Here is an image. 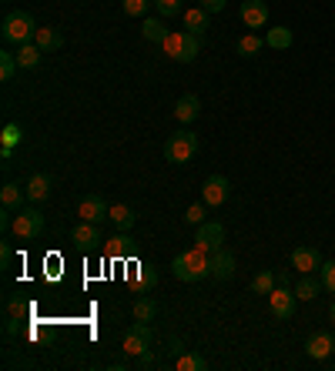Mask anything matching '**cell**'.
I'll list each match as a JSON object with an SVG mask.
<instances>
[{
    "label": "cell",
    "mask_w": 335,
    "mask_h": 371,
    "mask_svg": "<svg viewBox=\"0 0 335 371\" xmlns=\"http://www.w3.org/2000/svg\"><path fill=\"white\" fill-rule=\"evenodd\" d=\"M171 274L178 278V281H205L208 274H212V251H205V248H188V251H181L175 261H171Z\"/></svg>",
    "instance_id": "6da1fadb"
},
{
    "label": "cell",
    "mask_w": 335,
    "mask_h": 371,
    "mask_svg": "<svg viewBox=\"0 0 335 371\" xmlns=\"http://www.w3.org/2000/svg\"><path fill=\"white\" fill-rule=\"evenodd\" d=\"M0 33H4V41L7 44H31L34 33H37V23H34V17L27 11H14L4 17V27H0Z\"/></svg>",
    "instance_id": "7a4b0ae2"
},
{
    "label": "cell",
    "mask_w": 335,
    "mask_h": 371,
    "mask_svg": "<svg viewBox=\"0 0 335 371\" xmlns=\"http://www.w3.org/2000/svg\"><path fill=\"white\" fill-rule=\"evenodd\" d=\"M161 47H165V54L171 57V61H178V64H191V61L201 54V41L188 31H171Z\"/></svg>",
    "instance_id": "3957f363"
},
{
    "label": "cell",
    "mask_w": 335,
    "mask_h": 371,
    "mask_svg": "<svg viewBox=\"0 0 335 371\" xmlns=\"http://www.w3.org/2000/svg\"><path fill=\"white\" fill-rule=\"evenodd\" d=\"M201 141H198V134L195 131H178V134H171L165 141V157L171 164H188L195 154H198Z\"/></svg>",
    "instance_id": "277c9868"
},
{
    "label": "cell",
    "mask_w": 335,
    "mask_h": 371,
    "mask_svg": "<svg viewBox=\"0 0 335 371\" xmlns=\"http://www.w3.org/2000/svg\"><path fill=\"white\" fill-rule=\"evenodd\" d=\"M44 228H47V221H44V214L37 208H21L17 214H14V234L21 241H34V238H41L44 234Z\"/></svg>",
    "instance_id": "5b68a950"
},
{
    "label": "cell",
    "mask_w": 335,
    "mask_h": 371,
    "mask_svg": "<svg viewBox=\"0 0 335 371\" xmlns=\"http://www.w3.org/2000/svg\"><path fill=\"white\" fill-rule=\"evenodd\" d=\"M268 308H272V315H275V318L289 321V318L295 315V308H299V295H295V288H289V284L272 288V295H268Z\"/></svg>",
    "instance_id": "8992f818"
},
{
    "label": "cell",
    "mask_w": 335,
    "mask_h": 371,
    "mask_svg": "<svg viewBox=\"0 0 335 371\" xmlns=\"http://www.w3.org/2000/svg\"><path fill=\"white\" fill-rule=\"evenodd\" d=\"M78 218L91 221V224H104V221L111 218V204H108L100 194H84L78 201Z\"/></svg>",
    "instance_id": "52a82bcc"
},
{
    "label": "cell",
    "mask_w": 335,
    "mask_h": 371,
    "mask_svg": "<svg viewBox=\"0 0 335 371\" xmlns=\"http://www.w3.org/2000/svg\"><path fill=\"white\" fill-rule=\"evenodd\" d=\"M148 348H151V325H148V321H134V325L124 331V355L138 358V355H145Z\"/></svg>",
    "instance_id": "ba28073f"
},
{
    "label": "cell",
    "mask_w": 335,
    "mask_h": 371,
    "mask_svg": "<svg viewBox=\"0 0 335 371\" xmlns=\"http://www.w3.org/2000/svg\"><path fill=\"white\" fill-rule=\"evenodd\" d=\"M228 194H232V184H228L225 174H212L201 184V201H205L208 208H222L225 201H228Z\"/></svg>",
    "instance_id": "9c48e42d"
},
{
    "label": "cell",
    "mask_w": 335,
    "mask_h": 371,
    "mask_svg": "<svg viewBox=\"0 0 335 371\" xmlns=\"http://www.w3.org/2000/svg\"><path fill=\"white\" fill-rule=\"evenodd\" d=\"M195 244L205 248V251L225 248V224H218V221H201L198 231H195Z\"/></svg>",
    "instance_id": "30bf717a"
},
{
    "label": "cell",
    "mask_w": 335,
    "mask_h": 371,
    "mask_svg": "<svg viewBox=\"0 0 335 371\" xmlns=\"http://www.w3.org/2000/svg\"><path fill=\"white\" fill-rule=\"evenodd\" d=\"M71 241H74V248H81V251H94V248H100V224H91V221H81V224H74L71 228Z\"/></svg>",
    "instance_id": "8fae6325"
},
{
    "label": "cell",
    "mask_w": 335,
    "mask_h": 371,
    "mask_svg": "<svg viewBox=\"0 0 335 371\" xmlns=\"http://www.w3.org/2000/svg\"><path fill=\"white\" fill-rule=\"evenodd\" d=\"M332 351H335V331H315V335H309V341H305V355L315 361H325Z\"/></svg>",
    "instance_id": "7c38bea8"
},
{
    "label": "cell",
    "mask_w": 335,
    "mask_h": 371,
    "mask_svg": "<svg viewBox=\"0 0 335 371\" xmlns=\"http://www.w3.org/2000/svg\"><path fill=\"white\" fill-rule=\"evenodd\" d=\"M292 268H295L299 274H319V268H322V254L315 251V248L299 244V248L292 251Z\"/></svg>",
    "instance_id": "4fadbf2b"
},
{
    "label": "cell",
    "mask_w": 335,
    "mask_h": 371,
    "mask_svg": "<svg viewBox=\"0 0 335 371\" xmlns=\"http://www.w3.org/2000/svg\"><path fill=\"white\" fill-rule=\"evenodd\" d=\"M242 23L258 31L268 23V4L265 0H242Z\"/></svg>",
    "instance_id": "5bb4252c"
},
{
    "label": "cell",
    "mask_w": 335,
    "mask_h": 371,
    "mask_svg": "<svg viewBox=\"0 0 335 371\" xmlns=\"http://www.w3.org/2000/svg\"><path fill=\"white\" fill-rule=\"evenodd\" d=\"M208 17H212L208 11L191 7V11H185V17H181V31H188V33H195L198 41H205V37H208Z\"/></svg>",
    "instance_id": "9a60e30c"
},
{
    "label": "cell",
    "mask_w": 335,
    "mask_h": 371,
    "mask_svg": "<svg viewBox=\"0 0 335 371\" xmlns=\"http://www.w3.org/2000/svg\"><path fill=\"white\" fill-rule=\"evenodd\" d=\"M24 201H27V187H21L17 181H7V184L0 187V204H4V211H17L24 208Z\"/></svg>",
    "instance_id": "2e32d148"
},
{
    "label": "cell",
    "mask_w": 335,
    "mask_h": 371,
    "mask_svg": "<svg viewBox=\"0 0 335 371\" xmlns=\"http://www.w3.org/2000/svg\"><path fill=\"white\" fill-rule=\"evenodd\" d=\"M24 187H27V201H31V204H41V201H47V197H51V191H54V181H51V174H34Z\"/></svg>",
    "instance_id": "e0dca14e"
},
{
    "label": "cell",
    "mask_w": 335,
    "mask_h": 371,
    "mask_svg": "<svg viewBox=\"0 0 335 371\" xmlns=\"http://www.w3.org/2000/svg\"><path fill=\"white\" fill-rule=\"evenodd\" d=\"M234 254L225 251V248H218V251H212V278H218V281H228L234 274Z\"/></svg>",
    "instance_id": "ac0fdd59"
},
{
    "label": "cell",
    "mask_w": 335,
    "mask_h": 371,
    "mask_svg": "<svg viewBox=\"0 0 335 371\" xmlns=\"http://www.w3.org/2000/svg\"><path fill=\"white\" fill-rule=\"evenodd\" d=\"M34 44L41 47L44 54H54V51L64 47V33L57 31V27H37V33H34Z\"/></svg>",
    "instance_id": "d6986e66"
},
{
    "label": "cell",
    "mask_w": 335,
    "mask_h": 371,
    "mask_svg": "<svg viewBox=\"0 0 335 371\" xmlns=\"http://www.w3.org/2000/svg\"><path fill=\"white\" fill-rule=\"evenodd\" d=\"M131 234L128 231H118L114 238L104 241V251H108V258H118V261H124V258H131Z\"/></svg>",
    "instance_id": "ffe728a7"
},
{
    "label": "cell",
    "mask_w": 335,
    "mask_h": 371,
    "mask_svg": "<svg viewBox=\"0 0 335 371\" xmlns=\"http://www.w3.org/2000/svg\"><path fill=\"white\" fill-rule=\"evenodd\" d=\"M201 114V100L195 98V94H185V98L175 104V117L181 120V124H191V120H198Z\"/></svg>",
    "instance_id": "44dd1931"
},
{
    "label": "cell",
    "mask_w": 335,
    "mask_h": 371,
    "mask_svg": "<svg viewBox=\"0 0 335 371\" xmlns=\"http://www.w3.org/2000/svg\"><path fill=\"white\" fill-rule=\"evenodd\" d=\"M319 291H325V288H322V278H315V274H302L299 284H295V295H299V301H315Z\"/></svg>",
    "instance_id": "7402d4cb"
},
{
    "label": "cell",
    "mask_w": 335,
    "mask_h": 371,
    "mask_svg": "<svg viewBox=\"0 0 335 371\" xmlns=\"http://www.w3.org/2000/svg\"><path fill=\"white\" fill-rule=\"evenodd\" d=\"M41 57H44V51L34 44H21V51H17V64H21V70H37L41 67Z\"/></svg>",
    "instance_id": "603a6c76"
},
{
    "label": "cell",
    "mask_w": 335,
    "mask_h": 371,
    "mask_svg": "<svg viewBox=\"0 0 335 371\" xmlns=\"http://www.w3.org/2000/svg\"><path fill=\"white\" fill-rule=\"evenodd\" d=\"M262 47H268L265 44V37H258L255 31H248L238 44H234V54H242V57H258L262 54Z\"/></svg>",
    "instance_id": "cb8c5ba5"
},
{
    "label": "cell",
    "mask_w": 335,
    "mask_h": 371,
    "mask_svg": "<svg viewBox=\"0 0 335 371\" xmlns=\"http://www.w3.org/2000/svg\"><path fill=\"white\" fill-rule=\"evenodd\" d=\"M292 41H295V33H292L289 27H272V31L265 33V44L272 47V51H289Z\"/></svg>",
    "instance_id": "d4e9b609"
},
{
    "label": "cell",
    "mask_w": 335,
    "mask_h": 371,
    "mask_svg": "<svg viewBox=\"0 0 335 371\" xmlns=\"http://www.w3.org/2000/svg\"><path fill=\"white\" fill-rule=\"evenodd\" d=\"M141 33H145V41H151V44H165L168 41V27H165V21H155V17H148L145 23H141Z\"/></svg>",
    "instance_id": "484cf974"
},
{
    "label": "cell",
    "mask_w": 335,
    "mask_h": 371,
    "mask_svg": "<svg viewBox=\"0 0 335 371\" xmlns=\"http://www.w3.org/2000/svg\"><path fill=\"white\" fill-rule=\"evenodd\" d=\"M131 315H134V321H155V315H158V301H155V298H148V295H141L138 301H134Z\"/></svg>",
    "instance_id": "4316f807"
},
{
    "label": "cell",
    "mask_w": 335,
    "mask_h": 371,
    "mask_svg": "<svg viewBox=\"0 0 335 371\" xmlns=\"http://www.w3.org/2000/svg\"><path fill=\"white\" fill-rule=\"evenodd\" d=\"M118 231H131L134 228V211L128 204H111V218H108Z\"/></svg>",
    "instance_id": "83f0119b"
},
{
    "label": "cell",
    "mask_w": 335,
    "mask_h": 371,
    "mask_svg": "<svg viewBox=\"0 0 335 371\" xmlns=\"http://www.w3.org/2000/svg\"><path fill=\"white\" fill-rule=\"evenodd\" d=\"M175 365H178V371H205L208 368V361L201 358L198 351H181Z\"/></svg>",
    "instance_id": "f1b7e54d"
},
{
    "label": "cell",
    "mask_w": 335,
    "mask_h": 371,
    "mask_svg": "<svg viewBox=\"0 0 335 371\" xmlns=\"http://www.w3.org/2000/svg\"><path fill=\"white\" fill-rule=\"evenodd\" d=\"M155 284H158V274L155 271L138 268V271H134V278L128 281V288H131V291H148V288H155Z\"/></svg>",
    "instance_id": "f546056e"
},
{
    "label": "cell",
    "mask_w": 335,
    "mask_h": 371,
    "mask_svg": "<svg viewBox=\"0 0 335 371\" xmlns=\"http://www.w3.org/2000/svg\"><path fill=\"white\" fill-rule=\"evenodd\" d=\"M275 281H279V278H275L272 271H262V274H255V278H252V291H255V295H272Z\"/></svg>",
    "instance_id": "4dcf8cb0"
},
{
    "label": "cell",
    "mask_w": 335,
    "mask_h": 371,
    "mask_svg": "<svg viewBox=\"0 0 335 371\" xmlns=\"http://www.w3.org/2000/svg\"><path fill=\"white\" fill-rule=\"evenodd\" d=\"M17 54H11V51H4L0 54V80H14V74H17Z\"/></svg>",
    "instance_id": "1f68e13d"
},
{
    "label": "cell",
    "mask_w": 335,
    "mask_h": 371,
    "mask_svg": "<svg viewBox=\"0 0 335 371\" xmlns=\"http://www.w3.org/2000/svg\"><path fill=\"white\" fill-rule=\"evenodd\" d=\"M151 4H155V0H121V11L128 14V17H145Z\"/></svg>",
    "instance_id": "d6a6232c"
},
{
    "label": "cell",
    "mask_w": 335,
    "mask_h": 371,
    "mask_svg": "<svg viewBox=\"0 0 335 371\" xmlns=\"http://www.w3.org/2000/svg\"><path fill=\"white\" fill-rule=\"evenodd\" d=\"M205 218H208V204H205V201H198V204H191V208L185 211V221H188V224H201Z\"/></svg>",
    "instance_id": "836d02e7"
},
{
    "label": "cell",
    "mask_w": 335,
    "mask_h": 371,
    "mask_svg": "<svg viewBox=\"0 0 335 371\" xmlns=\"http://www.w3.org/2000/svg\"><path fill=\"white\" fill-rule=\"evenodd\" d=\"M319 278H322L325 291H335V261H322V268H319Z\"/></svg>",
    "instance_id": "e575fe53"
},
{
    "label": "cell",
    "mask_w": 335,
    "mask_h": 371,
    "mask_svg": "<svg viewBox=\"0 0 335 371\" xmlns=\"http://www.w3.org/2000/svg\"><path fill=\"white\" fill-rule=\"evenodd\" d=\"M155 11L161 17H175V14H181V0H155Z\"/></svg>",
    "instance_id": "d590c367"
},
{
    "label": "cell",
    "mask_w": 335,
    "mask_h": 371,
    "mask_svg": "<svg viewBox=\"0 0 335 371\" xmlns=\"http://www.w3.org/2000/svg\"><path fill=\"white\" fill-rule=\"evenodd\" d=\"M158 365H161V361H158V355L151 348H148L145 355H138V358H134V368H141V371H151V368H158Z\"/></svg>",
    "instance_id": "8d00e7d4"
},
{
    "label": "cell",
    "mask_w": 335,
    "mask_h": 371,
    "mask_svg": "<svg viewBox=\"0 0 335 371\" xmlns=\"http://www.w3.org/2000/svg\"><path fill=\"white\" fill-rule=\"evenodd\" d=\"M7 315L24 318V315H27V301H24V298H17V295H11V298H7Z\"/></svg>",
    "instance_id": "74e56055"
},
{
    "label": "cell",
    "mask_w": 335,
    "mask_h": 371,
    "mask_svg": "<svg viewBox=\"0 0 335 371\" xmlns=\"http://www.w3.org/2000/svg\"><path fill=\"white\" fill-rule=\"evenodd\" d=\"M225 4H228V0H198V7L201 11H208V14H222Z\"/></svg>",
    "instance_id": "f35d334b"
},
{
    "label": "cell",
    "mask_w": 335,
    "mask_h": 371,
    "mask_svg": "<svg viewBox=\"0 0 335 371\" xmlns=\"http://www.w3.org/2000/svg\"><path fill=\"white\" fill-rule=\"evenodd\" d=\"M7 137H4V144H7V147H4V154H11V144H17L21 141V131H17V127H14V124H7Z\"/></svg>",
    "instance_id": "ab89813d"
},
{
    "label": "cell",
    "mask_w": 335,
    "mask_h": 371,
    "mask_svg": "<svg viewBox=\"0 0 335 371\" xmlns=\"http://www.w3.org/2000/svg\"><path fill=\"white\" fill-rule=\"evenodd\" d=\"M0 261H4V268H7V264H11V248H7V244H4V248H0Z\"/></svg>",
    "instance_id": "60d3db41"
},
{
    "label": "cell",
    "mask_w": 335,
    "mask_h": 371,
    "mask_svg": "<svg viewBox=\"0 0 335 371\" xmlns=\"http://www.w3.org/2000/svg\"><path fill=\"white\" fill-rule=\"evenodd\" d=\"M329 318H332V331H335V301L329 305Z\"/></svg>",
    "instance_id": "b9f144b4"
}]
</instances>
